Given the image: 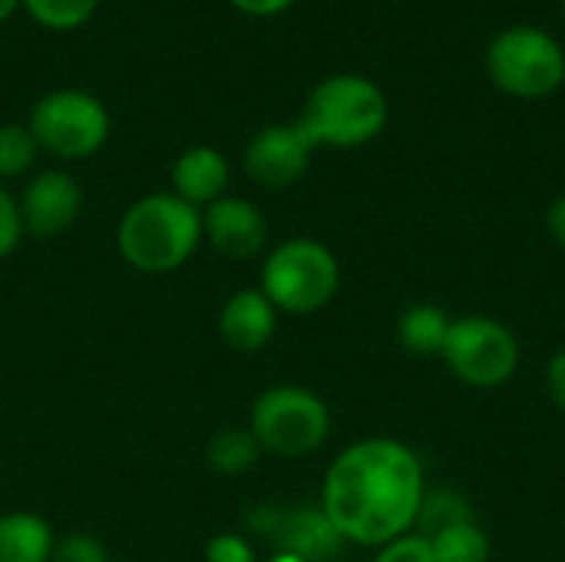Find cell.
Instances as JSON below:
<instances>
[{
  "instance_id": "obj_1",
  "label": "cell",
  "mask_w": 565,
  "mask_h": 562,
  "mask_svg": "<svg viewBox=\"0 0 565 562\" xmlns=\"http://www.w3.org/2000/svg\"><path fill=\"white\" fill-rule=\"evenodd\" d=\"M424 467L417 454L387 437L351 444L324 474L321 507L358 547H387L411 533L424 500Z\"/></svg>"
},
{
  "instance_id": "obj_2",
  "label": "cell",
  "mask_w": 565,
  "mask_h": 562,
  "mask_svg": "<svg viewBox=\"0 0 565 562\" xmlns=\"http://www.w3.org/2000/svg\"><path fill=\"white\" fill-rule=\"evenodd\" d=\"M122 258L146 275L182 268L202 242V212L175 192H152L132 202L116 232Z\"/></svg>"
},
{
  "instance_id": "obj_3",
  "label": "cell",
  "mask_w": 565,
  "mask_h": 562,
  "mask_svg": "<svg viewBox=\"0 0 565 562\" xmlns=\"http://www.w3.org/2000/svg\"><path fill=\"white\" fill-rule=\"evenodd\" d=\"M391 106L384 89L358 73H334L321 79L298 116V126L315 146L354 149L377 139L387 126Z\"/></svg>"
},
{
  "instance_id": "obj_4",
  "label": "cell",
  "mask_w": 565,
  "mask_h": 562,
  "mask_svg": "<svg viewBox=\"0 0 565 562\" xmlns=\"http://www.w3.org/2000/svg\"><path fill=\"white\" fill-rule=\"evenodd\" d=\"M487 73L497 89L516 99L553 96L565 83L563 43L543 26L516 23L500 30L487 46Z\"/></svg>"
},
{
  "instance_id": "obj_5",
  "label": "cell",
  "mask_w": 565,
  "mask_h": 562,
  "mask_svg": "<svg viewBox=\"0 0 565 562\" xmlns=\"http://www.w3.org/2000/svg\"><path fill=\"white\" fill-rule=\"evenodd\" d=\"M341 285L338 258L328 245L315 238H288L281 242L262 272V291L265 298L291 315H311L321 311Z\"/></svg>"
},
{
  "instance_id": "obj_6",
  "label": "cell",
  "mask_w": 565,
  "mask_h": 562,
  "mask_svg": "<svg viewBox=\"0 0 565 562\" xmlns=\"http://www.w3.org/2000/svg\"><path fill=\"white\" fill-rule=\"evenodd\" d=\"M248 431L275 457H308L328 441L331 414L315 391L281 384L255 401Z\"/></svg>"
},
{
  "instance_id": "obj_7",
  "label": "cell",
  "mask_w": 565,
  "mask_h": 562,
  "mask_svg": "<svg viewBox=\"0 0 565 562\" xmlns=\"http://www.w3.org/2000/svg\"><path fill=\"white\" fill-rule=\"evenodd\" d=\"M30 132L56 159H86L109 139V109L86 89H50L30 109Z\"/></svg>"
},
{
  "instance_id": "obj_8",
  "label": "cell",
  "mask_w": 565,
  "mask_h": 562,
  "mask_svg": "<svg viewBox=\"0 0 565 562\" xmlns=\"http://www.w3.org/2000/svg\"><path fill=\"white\" fill-rule=\"evenodd\" d=\"M440 358L463 384L500 388L520 368V341L503 321L470 315L450 325Z\"/></svg>"
},
{
  "instance_id": "obj_9",
  "label": "cell",
  "mask_w": 565,
  "mask_h": 562,
  "mask_svg": "<svg viewBox=\"0 0 565 562\" xmlns=\"http://www.w3.org/2000/svg\"><path fill=\"white\" fill-rule=\"evenodd\" d=\"M248 527L275 547V553L301 562H331L344 550V537L318 503L301 507H258L248 513Z\"/></svg>"
},
{
  "instance_id": "obj_10",
  "label": "cell",
  "mask_w": 565,
  "mask_h": 562,
  "mask_svg": "<svg viewBox=\"0 0 565 562\" xmlns=\"http://www.w3.org/2000/svg\"><path fill=\"white\" fill-rule=\"evenodd\" d=\"M315 149L318 146L298 123L265 126L245 146V172L265 189H288L308 172Z\"/></svg>"
},
{
  "instance_id": "obj_11",
  "label": "cell",
  "mask_w": 565,
  "mask_h": 562,
  "mask_svg": "<svg viewBox=\"0 0 565 562\" xmlns=\"http://www.w3.org/2000/svg\"><path fill=\"white\" fill-rule=\"evenodd\" d=\"M83 205L79 182L63 169H46L30 179V185L20 195V219L23 232H33L40 238L66 232Z\"/></svg>"
},
{
  "instance_id": "obj_12",
  "label": "cell",
  "mask_w": 565,
  "mask_h": 562,
  "mask_svg": "<svg viewBox=\"0 0 565 562\" xmlns=\"http://www.w3.org/2000/svg\"><path fill=\"white\" fill-rule=\"evenodd\" d=\"M202 235L228 258H252L265 248L268 225L255 202L222 195L202 212Z\"/></svg>"
},
{
  "instance_id": "obj_13",
  "label": "cell",
  "mask_w": 565,
  "mask_h": 562,
  "mask_svg": "<svg viewBox=\"0 0 565 562\" xmlns=\"http://www.w3.org/2000/svg\"><path fill=\"white\" fill-rule=\"evenodd\" d=\"M275 305L265 298L262 288H242L235 291L222 315H218V331H222V341L232 348V351H242V354H252V351H262L271 335H275Z\"/></svg>"
},
{
  "instance_id": "obj_14",
  "label": "cell",
  "mask_w": 565,
  "mask_h": 562,
  "mask_svg": "<svg viewBox=\"0 0 565 562\" xmlns=\"http://www.w3.org/2000/svg\"><path fill=\"white\" fill-rule=\"evenodd\" d=\"M228 159L212 146H192L185 149L172 166V192L185 199L189 205H212L228 189Z\"/></svg>"
},
{
  "instance_id": "obj_15",
  "label": "cell",
  "mask_w": 565,
  "mask_h": 562,
  "mask_svg": "<svg viewBox=\"0 0 565 562\" xmlns=\"http://www.w3.org/2000/svg\"><path fill=\"white\" fill-rule=\"evenodd\" d=\"M53 530L36 513H7L0 517V562H50Z\"/></svg>"
},
{
  "instance_id": "obj_16",
  "label": "cell",
  "mask_w": 565,
  "mask_h": 562,
  "mask_svg": "<svg viewBox=\"0 0 565 562\" xmlns=\"http://www.w3.org/2000/svg\"><path fill=\"white\" fill-rule=\"evenodd\" d=\"M450 318L444 308L437 305H414L401 315L397 321V341L404 351L411 354H420V358H430V354H440L444 344H447V335H450Z\"/></svg>"
},
{
  "instance_id": "obj_17",
  "label": "cell",
  "mask_w": 565,
  "mask_h": 562,
  "mask_svg": "<svg viewBox=\"0 0 565 562\" xmlns=\"http://www.w3.org/2000/svg\"><path fill=\"white\" fill-rule=\"evenodd\" d=\"M463 523H477V513L470 507V500L457 490H424V500H420V510H417V537L424 540H434L437 533L444 530H454V527H463Z\"/></svg>"
},
{
  "instance_id": "obj_18",
  "label": "cell",
  "mask_w": 565,
  "mask_h": 562,
  "mask_svg": "<svg viewBox=\"0 0 565 562\" xmlns=\"http://www.w3.org/2000/svg\"><path fill=\"white\" fill-rule=\"evenodd\" d=\"M258 454H262V447L252 431L225 427L209 444V467L225 477H235V474H245L258 460Z\"/></svg>"
},
{
  "instance_id": "obj_19",
  "label": "cell",
  "mask_w": 565,
  "mask_h": 562,
  "mask_svg": "<svg viewBox=\"0 0 565 562\" xmlns=\"http://www.w3.org/2000/svg\"><path fill=\"white\" fill-rule=\"evenodd\" d=\"M430 543L434 562H490V537L480 523H463L437 533Z\"/></svg>"
},
{
  "instance_id": "obj_20",
  "label": "cell",
  "mask_w": 565,
  "mask_h": 562,
  "mask_svg": "<svg viewBox=\"0 0 565 562\" xmlns=\"http://www.w3.org/2000/svg\"><path fill=\"white\" fill-rule=\"evenodd\" d=\"M20 7L46 30L66 33L89 23V17L99 10V0H20Z\"/></svg>"
},
{
  "instance_id": "obj_21",
  "label": "cell",
  "mask_w": 565,
  "mask_h": 562,
  "mask_svg": "<svg viewBox=\"0 0 565 562\" xmlns=\"http://www.w3.org/2000/svg\"><path fill=\"white\" fill-rule=\"evenodd\" d=\"M36 152H40V146L33 139L30 126H17V123L0 126V179L23 176L33 166Z\"/></svg>"
},
{
  "instance_id": "obj_22",
  "label": "cell",
  "mask_w": 565,
  "mask_h": 562,
  "mask_svg": "<svg viewBox=\"0 0 565 562\" xmlns=\"http://www.w3.org/2000/svg\"><path fill=\"white\" fill-rule=\"evenodd\" d=\"M23 238V219H20V202L0 185V258L10 255Z\"/></svg>"
},
{
  "instance_id": "obj_23",
  "label": "cell",
  "mask_w": 565,
  "mask_h": 562,
  "mask_svg": "<svg viewBox=\"0 0 565 562\" xmlns=\"http://www.w3.org/2000/svg\"><path fill=\"white\" fill-rule=\"evenodd\" d=\"M374 562H434L430 543L417 533H404L394 543L381 547V553L374 556Z\"/></svg>"
},
{
  "instance_id": "obj_24",
  "label": "cell",
  "mask_w": 565,
  "mask_h": 562,
  "mask_svg": "<svg viewBox=\"0 0 565 562\" xmlns=\"http://www.w3.org/2000/svg\"><path fill=\"white\" fill-rule=\"evenodd\" d=\"M205 562H255V550L238 533H218L205 547Z\"/></svg>"
},
{
  "instance_id": "obj_25",
  "label": "cell",
  "mask_w": 565,
  "mask_h": 562,
  "mask_svg": "<svg viewBox=\"0 0 565 562\" xmlns=\"http://www.w3.org/2000/svg\"><path fill=\"white\" fill-rule=\"evenodd\" d=\"M50 562H109L106 560V550L93 540V537H66L53 547V556Z\"/></svg>"
},
{
  "instance_id": "obj_26",
  "label": "cell",
  "mask_w": 565,
  "mask_h": 562,
  "mask_svg": "<svg viewBox=\"0 0 565 562\" xmlns=\"http://www.w3.org/2000/svg\"><path fill=\"white\" fill-rule=\"evenodd\" d=\"M546 391H550L553 404L565 414V351H559L546 368Z\"/></svg>"
},
{
  "instance_id": "obj_27",
  "label": "cell",
  "mask_w": 565,
  "mask_h": 562,
  "mask_svg": "<svg viewBox=\"0 0 565 562\" xmlns=\"http://www.w3.org/2000/svg\"><path fill=\"white\" fill-rule=\"evenodd\" d=\"M228 3L245 17H275V13L288 10L295 0H228Z\"/></svg>"
},
{
  "instance_id": "obj_28",
  "label": "cell",
  "mask_w": 565,
  "mask_h": 562,
  "mask_svg": "<svg viewBox=\"0 0 565 562\" xmlns=\"http://www.w3.org/2000/svg\"><path fill=\"white\" fill-rule=\"evenodd\" d=\"M546 222H550V235L556 238V245L565 248V192L556 199V202H553V209H550Z\"/></svg>"
},
{
  "instance_id": "obj_29",
  "label": "cell",
  "mask_w": 565,
  "mask_h": 562,
  "mask_svg": "<svg viewBox=\"0 0 565 562\" xmlns=\"http://www.w3.org/2000/svg\"><path fill=\"white\" fill-rule=\"evenodd\" d=\"M20 7V0H0V23L13 17V10Z\"/></svg>"
},
{
  "instance_id": "obj_30",
  "label": "cell",
  "mask_w": 565,
  "mask_h": 562,
  "mask_svg": "<svg viewBox=\"0 0 565 562\" xmlns=\"http://www.w3.org/2000/svg\"><path fill=\"white\" fill-rule=\"evenodd\" d=\"M268 562H301V560H295V556H285V553H275V556H271Z\"/></svg>"
},
{
  "instance_id": "obj_31",
  "label": "cell",
  "mask_w": 565,
  "mask_h": 562,
  "mask_svg": "<svg viewBox=\"0 0 565 562\" xmlns=\"http://www.w3.org/2000/svg\"><path fill=\"white\" fill-rule=\"evenodd\" d=\"M563 13H565V0H563Z\"/></svg>"
}]
</instances>
